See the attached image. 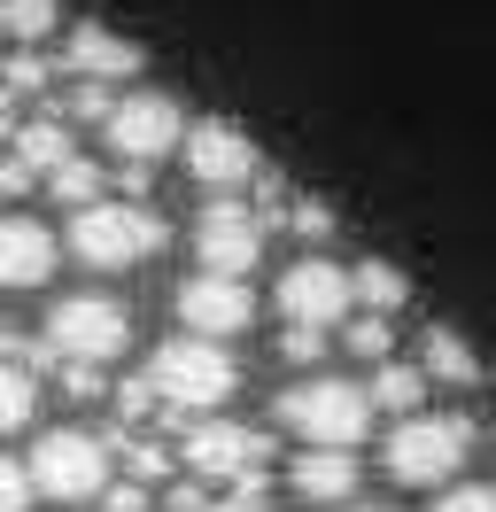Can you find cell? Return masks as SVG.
<instances>
[{
  "label": "cell",
  "mask_w": 496,
  "mask_h": 512,
  "mask_svg": "<svg viewBox=\"0 0 496 512\" xmlns=\"http://www.w3.org/2000/svg\"><path fill=\"white\" fill-rule=\"evenodd\" d=\"M148 388L163 412H217L233 388H241V365L225 357V342L210 334H179L148 357Z\"/></svg>",
  "instance_id": "obj_1"
},
{
  "label": "cell",
  "mask_w": 496,
  "mask_h": 512,
  "mask_svg": "<svg viewBox=\"0 0 496 512\" xmlns=\"http://www.w3.org/2000/svg\"><path fill=\"white\" fill-rule=\"evenodd\" d=\"M163 241H171V225L155 218L148 202H86V210H70V256L93 264V272H132Z\"/></svg>",
  "instance_id": "obj_2"
},
{
  "label": "cell",
  "mask_w": 496,
  "mask_h": 512,
  "mask_svg": "<svg viewBox=\"0 0 496 512\" xmlns=\"http://www.w3.org/2000/svg\"><path fill=\"white\" fill-rule=\"evenodd\" d=\"M473 419H434V412H403L396 435H388V474L403 481V489H434V481H450L473 458Z\"/></svg>",
  "instance_id": "obj_3"
},
{
  "label": "cell",
  "mask_w": 496,
  "mask_h": 512,
  "mask_svg": "<svg viewBox=\"0 0 496 512\" xmlns=\"http://www.w3.org/2000/svg\"><path fill=\"white\" fill-rule=\"evenodd\" d=\"M372 412H380V404H372V388H357V381H303V388L279 396V419H287L303 443H341V450L365 443Z\"/></svg>",
  "instance_id": "obj_4"
},
{
  "label": "cell",
  "mask_w": 496,
  "mask_h": 512,
  "mask_svg": "<svg viewBox=\"0 0 496 512\" xmlns=\"http://www.w3.org/2000/svg\"><path fill=\"white\" fill-rule=\"evenodd\" d=\"M31 481L55 505H86V497L109 489V443L86 435V427H55V435L31 443Z\"/></svg>",
  "instance_id": "obj_5"
},
{
  "label": "cell",
  "mask_w": 496,
  "mask_h": 512,
  "mask_svg": "<svg viewBox=\"0 0 496 512\" xmlns=\"http://www.w3.org/2000/svg\"><path fill=\"white\" fill-rule=\"evenodd\" d=\"M194 256H202V272H233V280H248L256 256H264V218H256L248 202H233V194H210L202 218H194Z\"/></svg>",
  "instance_id": "obj_6"
},
{
  "label": "cell",
  "mask_w": 496,
  "mask_h": 512,
  "mask_svg": "<svg viewBox=\"0 0 496 512\" xmlns=\"http://www.w3.org/2000/svg\"><path fill=\"white\" fill-rule=\"evenodd\" d=\"M47 342L62 357H86V365H117L124 342H132V319H124V303H109V295H70V303H55V319H47Z\"/></svg>",
  "instance_id": "obj_7"
},
{
  "label": "cell",
  "mask_w": 496,
  "mask_h": 512,
  "mask_svg": "<svg viewBox=\"0 0 496 512\" xmlns=\"http://www.w3.org/2000/svg\"><path fill=\"white\" fill-rule=\"evenodd\" d=\"M357 311V272H341L334 256H303L295 272H279V319L287 326H341Z\"/></svg>",
  "instance_id": "obj_8"
},
{
  "label": "cell",
  "mask_w": 496,
  "mask_h": 512,
  "mask_svg": "<svg viewBox=\"0 0 496 512\" xmlns=\"http://www.w3.org/2000/svg\"><path fill=\"white\" fill-rule=\"evenodd\" d=\"M101 132H109V148H117L124 163H163L186 140V109L171 94H155V86H148V94H124L117 109H109V125H101Z\"/></svg>",
  "instance_id": "obj_9"
},
{
  "label": "cell",
  "mask_w": 496,
  "mask_h": 512,
  "mask_svg": "<svg viewBox=\"0 0 496 512\" xmlns=\"http://www.w3.org/2000/svg\"><path fill=\"white\" fill-rule=\"evenodd\" d=\"M179 156H186V171H194V179H202L210 194H233V187H248V179H264V156H256V140H248L241 125H225V117H202V125H186Z\"/></svg>",
  "instance_id": "obj_10"
},
{
  "label": "cell",
  "mask_w": 496,
  "mask_h": 512,
  "mask_svg": "<svg viewBox=\"0 0 496 512\" xmlns=\"http://www.w3.org/2000/svg\"><path fill=\"white\" fill-rule=\"evenodd\" d=\"M179 458L194 466L202 481H256L264 474V458H272V443L256 435V427H233V419H202V427H186Z\"/></svg>",
  "instance_id": "obj_11"
},
{
  "label": "cell",
  "mask_w": 496,
  "mask_h": 512,
  "mask_svg": "<svg viewBox=\"0 0 496 512\" xmlns=\"http://www.w3.org/2000/svg\"><path fill=\"white\" fill-rule=\"evenodd\" d=\"M179 319H186V334L225 342V334H248L256 295H248V280H233V272H194V280L179 288Z\"/></svg>",
  "instance_id": "obj_12"
},
{
  "label": "cell",
  "mask_w": 496,
  "mask_h": 512,
  "mask_svg": "<svg viewBox=\"0 0 496 512\" xmlns=\"http://www.w3.org/2000/svg\"><path fill=\"white\" fill-rule=\"evenodd\" d=\"M55 233L39 218H0V288H47L55 280Z\"/></svg>",
  "instance_id": "obj_13"
},
{
  "label": "cell",
  "mask_w": 496,
  "mask_h": 512,
  "mask_svg": "<svg viewBox=\"0 0 496 512\" xmlns=\"http://www.w3.org/2000/svg\"><path fill=\"white\" fill-rule=\"evenodd\" d=\"M62 63H70V78H109V86H124V78H140V47L117 39L109 24H78V32L62 39Z\"/></svg>",
  "instance_id": "obj_14"
},
{
  "label": "cell",
  "mask_w": 496,
  "mask_h": 512,
  "mask_svg": "<svg viewBox=\"0 0 496 512\" xmlns=\"http://www.w3.org/2000/svg\"><path fill=\"white\" fill-rule=\"evenodd\" d=\"M295 497H310V505H349V497H357V458L341 443H310L303 458H295Z\"/></svg>",
  "instance_id": "obj_15"
},
{
  "label": "cell",
  "mask_w": 496,
  "mask_h": 512,
  "mask_svg": "<svg viewBox=\"0 0 496 512\" xmlns=\"http://www.w3.org/2000/svg\"><path fill=\"white\" fill-rule=\"evenodd\" d=\"M427 373H434V381H450V388H481L489 365H481V350L465 342L458 326H427Z\"/></svg>",
  "instance_id": "obj_16"
},
{
  "label": "cell",
  "mask_w": 496,
  "mask_h": 512,
  "mask_svg": "<svg viewBox=\"0 0 496 512\" xmlns=\"http://www.w3.org/2000/svg\"><path fill=\"white\" fill-rule=\"evenodd\" d=\"M427 365H396V357H380V373H372V404H388V412H419L427 404Z\"/></svg>",
  "instance_id": "obj_17"
},
{
  "label": "cell",
  "mask_w": 496,
  "mask_h": 512,
  "mask_svg": "<svg viewBox=\"0 0 496 512\" xmlns=\"http://www.w3.org/2000/svg\"><path fill=\"white\" fill-rule=\"evenodd\" d=\"M55 24H62V0H0V32L16 39V47L55 39Z\"/></svg>",
  "instance_id": "obj_18"
},
{
  "label": "cell",
  "mask_w": 496,
  "mask_h": 512,
  "mask_svg": "<svg viewBox=\"0 0 496 512\" xmlns=\"http://www.w3.org/2000/svg\"><path fill=\"white\" fill-rule=\"evenodd\" d=\"M47 194H55V202H70V210H86V202H101V163L70 148V156H62L55 171H47Z\"/></svg>",
  "instance_id": "obj_19"
},
{
  "label": "cell",
  "mask_w": 496,
  "mask_h": 512,
  "mask_svg": "<svg viewBox=\"0 0 496 512\" xmlns=\"http://www.w3.org/2000/svg\"><path fill=\"white\" fill-rule=\"evenodd\" d=\"M357 303H365V311H403V303H411V280H403L396 264L372 256V264H357Z\"/></svg>",
  "instance_id": "obj_20"
},
{
  "label": "cell",
  "mask_w": 496,
  "mask_h": 512,
  "mask_svg": "<svg viewBox=\"0 0 496 512\" xmlns=\"http://www.w3.org/2000/svg\"><path fill=\"white\" fill-rule=\"evenodd\" d=\"M31 404H39V381H31L24 365H0V435H16L31 419Z\"/></svg>",
  "instance_id": "obj_21"
},
{
  "label": "cell",
  "mask_w": 496,
  "mask_h": 512,
  "mask_svg": "<svg viewBox=\"0 0 496 512\" xmlns=\"http://www.w3.org/2000/svg\"><path fill=\"white\" fill-rule=\"evenodd\" d=\"M341 350H357V357H388V311H349L341 319Z\"/></svg>",
  "instance_id": "obj_22"
},
{
  "label": "cell",
  "mask_w": 496,
  "mask_h": 512,
  "mask_svg": "<svg viewBox=\"0 0 496 512\" xmlns=\"http://www.w3.org/2000/svg\"><path fill=\"white\" fill-rule=\"evenodd\" d=\"M47 78H55V70H47L39 47H16V55L0 63V86H8V94H47Z\"/></svg>",
  "instance_id": "obj_23"
},
{
  "label": "cell",
  "mask_w": 496,
  "mask_h": 512,
  "mask_svg": "<svg viewBox=\"0 0 496 512\" xmlns=\"http://www.w3.org/2000/svg\"><path fill=\"white\" fill-rule=\"evenodd\" d=\"M62 109H70V117H101V125H109V109H117V94H109V78H78V86L62 94Z\"/></svg>",
  "instance_id": "obj_24"
},
{
  "label": "cell",
  "mask_w": 496,
  "mask_h": 512,
  "mask_svg": "<svg viewBox=\"0 0 496 512\" xmlns=\"http://www.w3.org/2000/svg\"><path fill=\"white\" fill-rule=\"evenodd\" d=\"M31 458H0V512H24L31 505Z\"/></svg>",
  "instance_id": "obj_25"
},
{
  "label": "cell",
  "mask_w": 496,
  "mask_h": 512,
  "mask_svg": "<svg viewBox=\"0 0 496 512\" xmlns=\"http://www.w3.org/2000/svg\"><path fill=\"white\" fill-rule=\"evenodd\" d=\"M318 350H326V326H287V334H279V357H287V365H310Z\"/></svg>",
  "instance_id": "obj_26"
},
{
  "label": "cell",
  "mask_w": 496,
  "mask_h": 512,
  "mask_svg": "<svg viewBox=\"0 0 496 512\" xmlns=\"http://www.w3.org/2000/svg\"><path fill=\"white\" fill-rule=\"evenodd\" d=\"M434 512H496V489L489 481H465V489H442V505Z\"/></svg>",
  "instance_id": "obj_27"
},
{
  "label": "cell",
  "mask_w": 496,
  "mask_h": 512,
  "mask_svg": "<svg viewBox=\"0 0 496 512\" xmlns=\"http://www.w3.org/2000/svg\"><path fill=\"white\" fill-rule=\"evenodd\" d=\"M287 225H295L303 241H326V233H334V210H326V202H295V210H287Z\"/></svg>",
  "instance_id": "obj_28"
},
{
  "label": "cell",
  "mask_w": 496,
  "mask_h": 512,
  "mask_svg": "<svg viewBox=\"0 0 496 512\" xmlns=\"http://www.w3.org/2000/svg\"><path fill=\"white\" fill-rule=\"evenodd\" d=\"M124 466H132L140 481H163V466H171V458H163L155 443H140V435H132V443H124Z\"/></svg>",
  "instance_id": "obj_29"
},
{
  "label": "cell",
  "mask_w": 496,
  "mask_h": 512,
  "mask_svg": "<svg viewBox=\"0 0 496 512\" xmlns=\"http://www.w3.org/2000/svg\"><path fill=\"white\" fill-rule=\"evenodd\" d=\"M101 497H109V512H148V489H140V481H124V489H101Z\"/></svg>",
  "instance_id": "obj_30"
},
{
  "label": "cell",
  "mask_w": 496,
  "mask_h": 512,
  "mask_svg": "<svg viewBox=\"0 0 496 512\" xmlns=\"http://www.w3.org/2000/svg\"><path fill=\"white\" fill-rule=\"evenodd\" d=\"M210 512H272V505H264V497H256V489H241V497H217Z\"/></svg>",
  "instance_id": "obj_31"
},
{
  "label": "cell",
  "mask_w": 496,
  "mask_h": 512,
  "mask_svg": "<svg viewBox=\"0 0 496 512\" xmlns=\"http://www.w3.org/2000/svg\"><path fill=\"white\" fill-rule=\"evenodd\" d=\"M171 512H210V497H202V489H179V497H171Z\"/></svg>",
  "instance_id": "obj_32"
},
{
  "label": "cell",
  "mask_w": 496,
  "mask_h": 512,
  "mask_svg": "<svg viewBox=\"0 0 496 512\" xmlns=\"http://www.w3.org/2000/svg\"><path fill=\"white\" fill-rule=\"evenodd\" d=\"M334 512H380V505H334Z\"/></svg>",
  "instance_id": "obj_33"
},
{
  "label": "cell",
  "mask_w": 496,
  "mask_h": 512,
  "mask_svg": "<svg viewBox=\"0 0 496 512\" xmlns=\"http://www.w3.org/2000/svg\"><path fill=\"white\" fill-rule=\"evenodd\" d=\"M0 334H8V326H0Z\"/></svg>",
  "instance_id": "obj_34"
}]
</instances>
